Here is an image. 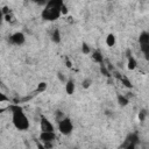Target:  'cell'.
<instances>
[{
	"mask_svg": "<svg viewBox=\"0 0 149 149\" xmlns=\"http://www.w3.org/2000/svg\"><path fill=\"white\" fill-rule=\"evenodd\" d=\"M140 45L141 44H149V31H142L139 37Z\"/></svg>",
	"mask_w": 149,
	"mask_h": 149,
	"instance_id": "obj_7",
	"label": "cell"
},
{
	"mask_svg": "<svg viewBox=\"0 0 149 149\" xmlns=\"http://www.w3.org/2000/svg\"><path fill=\"white\" fill-rule=\"evenodd\" d=\"M136 65H137V63H136V59L133 57V56H130V57H128V63H127V68L129 69V70H134L135 68H136Z\"/></svg>",
	"mask_w": 149,
	"mask_h": 149,
	"instance_id": "obj_12",
	"label": "cell"
},
{
	"mask_svg": "<svg viewBox=\"0 0 149 149\" xmlns=\"http://www.w3.org/2000/svg\"><path fill=\"white\" fill-rule=\"evenodd\" d=\"M141 51L144 55L146 59H149V44H141Z\"/></svg>",
	"mask_w": 149,
	"mask_h": 149,
	"instance_id": "obj_15",
	"label": "cell"
},
{
	"mask_svg": "<svg viewBox=\"0 0 149 149\" xmlns=\"http://www.w3.org/2000/svg\"><path fill=\"white\" fill-rule=\"evenodd\" d=\"M41 132H55L54 125L44 115H41Z\"/></svg>",
	"mask_w": 149,
	"mask_h": 149,
	"instance_id": "obj_6",
	"label": "cell"
},
{
	"mask_svg": "<svg viewBox=\"0 0 149 149\" xmlns=\"http://www.w3.org/2000/svg\"><path fill=\"white\" fill-rule=\"evenodd\" d=\"M125 149H136V144H134V143H130V144L126 146V147H125Z\"/></svg>",
	"mask_w": 149,
	"mask_h": 149,
	"instance_id": "obj_23",
	"label": "cell"
},
{
	"mask_svg": "<svg viewBox=\"0 0 149 149\" xmlns=\"http://www.w3.org/2000/svg\"><path fill=\"white\" fill-rule=\"evenodd\" d=\"M24 41H26V37H24L23 33H21V31H16L9 36V42L15 45H21L24 43Z\"/></svg>",
	"mask_w": 149,
	"mask_h": 149,
	"instance_id": "obj_5",
	"label": "cell"
},
{
	"mask_svg": "<svg viewBox=\"0 0 149 149\" xmlns=\"http://www.w3.org/2000/svg\"><path fill=\"white\" fill-rule=\"evenodd\" d=\"M65 91L68 94H72L74 92V81L72 79H69L65 83Z\"/></svg>",
	"mask_w": 149,
	"mask_h": 149,
	"instance_id": "obj_9",
	"label": "cell"
},
{
	"mask_svg": "<svg viewBox=\"0 0 149 149\" xmlns=\"http://www.w3.org/2000/svg\"><path fill=\"white\" fill-rule=\"evenodd\" d=\"M36 144H37V149H49V148H47L43 143H40V142H38V143H36Z\"/></svg>",
	"mask_w": 149,
	"mask_h": 149,
	"instance_id": "obj_24",
	"label": "cell"
},
{
	"mask_svg": "<svg viewBox=\"0 0 149 149\" xmlns=\"http://www.w3.org/2000/svg\"><path fill=\"white\" fill-rule=\"evenodd\" d=\"M40 140L43 142V144H44L47 148L51 149L52 142L56 140V134H55V132H41V134H40Z\"/></svg>",
	"mask_w": 149,
	"mask_h": 149,
	"instance_id": "obj_4",
	"label": "cell"
},
{
	"mask_svg": "<svg viewBox=\"0 0 149 149\" xmlns=\"http://www.w3.org/2000/svg\"><path fill=\"white\" fill-rule=\"evenodd\" d=\"M92 58H93L94 62H97V63H99V64H104V57H102V55H101V52H100L99 50L93 51Z\"/></svg>",
	"mask_w": 149,
	"mask_h": 149,
	"instance_id": "obj_8",
	"label": "cell"
},
{
	"mask_svg": "<svg viewBox=\"0 0 149 149\" xmlns=\"http://www.w3.org/2000/svg\"><path fill=\"white\" fill-rule=\"evenodd\" d=\"M66 13H68V8H66L65 5H63V7H62V14H66Z\"/></svg>",
	"mask_w": 149,
	"mask_h": 149,
	"instance_id": "obj_25",
	"label": "cell"
},
{
	"mask_svg": "<svg viewBox=\"0 0 149 149\" xmlns=\"http://www.w3.org/2000/svg\"><path fill=\"white\" fill-rule=\"evenodd\" d=\"M106 44L108 47H113L115 44V36L113 34H108L106 37Z\"/></svg>",
	"mask_w": 149,
	"mask_h": 149,
	"instance_id": "obj_13",
	"label": "cell"
},
{
	"mask_svg": "<svg viewBox=\"0 0 149 149\" xmlns=\"http://www.w3.org/2000/svg\"><path fill=\"white\" fill-rule=\"evenodd\" d=\"M100 70H101V72H102L105 76H109V74H108V71L106 70V68H105V65H104V64H101V68H100Z\"/></svg>",
	"mask_w": 149,
	"mask_h": 149,
	"instance_id": "obj_21",
	"label": "cell"
},
{
	"mask_svg": "<svg viewBox=\"0 0 149 149\" xmlns=\"http://www.w3.org/2000/svg\"><path fill=\"white\" fill-rule=\"evenodd\" d=\"M66 66H68V68H71V63H70L69 59H66Z\"/></svg>",
	"mask_w": 149,
	"mask_h": 149,
	"instance_id": "obj_26",
	"label": "cell"
},
{
	"mask_svg": "<svg viewBox=\"0 0 149 149\" xmlns=\"http://www.w3.org/2000/svg\"><path fill=\"white\" fill-rule=\"evenodd\" d=\"M118 102H119V105L120 106H127L128 105V102H129V100H128V98H126L125 95H118Z\"/></svg>",
	"mask_w": 149,
	"mask_h": 149,
	"instance_id": "obj_14",
	"label": "cell"
},
{
	"mask_svg": "<svg viewBox=\"0 0 149 149\" xmlns=\"http://www.w3.org/2000/svg\"><path fill=\"white\" fill-rule=\"evenodd\" d=\"M63 1L61 0H50L47 2V5L44 6L41 16L43 20L45 21H54L56 19L59 17V15L62 14V7H63Z\"/></svg>",
	"mask_w": 149,
	"mask_h": 149,
	"instance_id": "obj_1",
	"label": "cell"
},
{
	"mask_svg": "<svg viewBox=\"0 0 149 149\" xmlns=\"http://www.w3.org/2000/svg\"><path fill=\"white\" fill-rule=\"evenodd\" d=\"M58 130L63 135H70L73 130V123L69 118H63L58 121Z\"/></svg>",
	"mask_w": 149,
	"mask_h": 149,
	"instance_id": "obj_3",
	"label": "cell"
},
{
	"mask_svg": "<svg viewBox=\"0 0 149 149\" xmlns=\"http://www.w3.org/2000/svg\"><path fill=\"white\" fill-rule=\"evenodd\" d=\"M51 40H52V42H55V43H59V42H61V31H59V29H55V30L52 31V34H51Z\"/></svg>",
	"mask_w": 149,
	"mask_h": 149,
	"instance_id": "obj_11",
	"label": "cell"
},
{
	"mask_svg": "<svg viewBox=\"0 0 149 149\" xmlns=\"http://www.w3.org/2000/svg\"><path fill=\"white\" fill-rule=\"evenodd\" d=\"M9 109L12 111V121L14 127L19 130H27L29 128V121L23 109L19 105H12Z\"/></svg>",
	"mask_w": 149,
	"mask_h": 149,
	"instance_id": "obj_2",
	"label": "cell"
},
{
	"mask_svg": "<svg viewBox=\"0 0 149 149\" xmlns=\"http://www.w3.org/2000/svg\"><path fill=\"white\" fill-rule=\"evenodd\" d=\"M81 51H83L84 54H90L91 49H90V47H88L86 43H83V44H81Z\"/></svg>",
	"mask_w": 149,
	"mask_h": 149,
	"instance_id": "obj_16",
	"label": "cell"
},
{
	"mask_svg": "<svg viewBox=\"0 0 149 149\" xmlns=\"http://www.w3.org/2000/svg\"><path fill=\"white\" fill-rule=\"evenodd\" d=\"M47 88V84L45 83H40L38 86H37V92H42Z\"/></svg>",
	"mask_w": 149,
	"mask_h": 149,
	"instance_id": "obj_18",
	"label": "cell"
},
{
	"mask_svg": "<svg viewBox=\"0 0 149 149\" xmlns=\"http://www.w3.org/2000/svg\"><path fill=\"white\" fill-rule=\"evenodd\" d=\"M6 100H8V98L3 93H0V102H5Z\"/></svg>",
	"mask_w": 149,
	"mask_h": 149,
	"instance_id": "obj_22",
	"label": "cell"
},
{
	"mask_svg": "<svg viewBox=\"0 0 149 149\" xmlns=\"http://www.w3.org/2000/svg\"><path fill=\"white\" fill-rule=\"evenodd\" d=\"M144 116H146V111H141L140 114H139V119H140V121H143V120H144Z\"/></svg>",
	"mask_w": 149,
	"mask_h": 149,
	"instance_id": "obj_20",
	"label": "cell"
},
{
	"mask_svg": "<svg viewBox=\"0 0 149 149\" xmlns=\"http://www.w3.org/2000/svg\"><path fill=\"white\" fill-rule=\"evenodd\" d=\"M121 81L123 83V85H125L126 87H129V88L132 87V83H130V81H129V80H128L127 78H125V77H122V78H121Z\"/></svg>",
	"mask_w": 149,
	"mask_h": 149,
	"instance_id": "obj_17",
	"label": "cell"
},
{
	"mask_svg": "<svg viewBox=\"0 0 149 149\" xmlns=\"http://www.w3.org/2000/svg\"><path fill=\"white\" fill-rule=\"evenodd\" d=\"M72 149H78V148H72Z\"/></svg>",
	"mask_w": 149,
	"mask_h": 149,
	"instance_id": "obj_27",
	"label": "cell"
},
{
	"mask_svg": "<svg viewBox=\"0 0 149 149\" xmlns=\"http://www.w3.org/2000/svg\"><path fill=\"white\" fill-rule=\"evenodd\" d=\"M90 85H91V80H90V79H85V80L83 81V87L87 88V87H90Z\"/></svg>",
	"mask_w": 149,
	"mask_h": 149,
	"instance_id": "obj_19",
	"label": "cell"
},
{
	"mask_svg": "<svg viewBox=\"0 0 149 149\" xmlns=\"http://www.w3.org/2000/svg\"><path fill=\"white\" fill-rule=\"evenodd\" d=\"M137 142H139V137H137V135H136V134H129V135L127 136V139H126L125 147H126V146H128V144H130V143L136 144Z\"/></svg>",
	"mask_w": 149,
	"mask_h": 149,
	"instance_id": "obj_10",
	"label": "cell"
}]
</instances>
